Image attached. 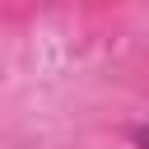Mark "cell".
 <instances>
[{"instance_id": "1", "label": "cell", "mask_w": 149, "mask_h": 149, "mask_svg": "<svg viewBox=\"0 0 149 149\" xmlns=\"http://www.w3.org/2000/svg\"><path fill=\"white\" fill-rule=\"evenodd\" d=\"M135 144H140V149H149V126H140V130H135Z\"/></svg>"}]
</instances>
